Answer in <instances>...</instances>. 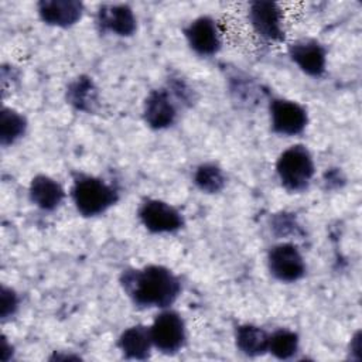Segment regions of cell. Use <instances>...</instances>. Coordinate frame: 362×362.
I'll use <instances>...</instances> for the list:
<instances>
[{
  "label": "cell",
  "instance_id": "3",
  "mask_svg": "<svg viewBox=\"0 0 362 362\" xmlns=\"http://www.w3.org/2000/svg\"><path fill=\"white\" fill-rule=\"evenodd\" d=\"M276 173L281 185L290 192H301L308 188L315 164L310 150L303 144H293L279 156Z\"/></svg>",
  "mask_w": 362,
  "mask_h": 362
},
{
  "label": "cell",
  "instance_id": "10",
  "mask_svg": "<svg viewBox=\"0 0 362 362\" xmlns=\"http://www.w3.org/2000/svg\"><path fill=\"white\" fill-rule=\"evenodd\" d=\"M249 21L257 35L267 41H281L284 38L283 11L273 1H253L249 7Z\"/></svg>",
  "mask_w": 362,
  "mask_h": 362
},
{
  "label": "cell",
  "instance_id": "4",
  "mask_svg": "<svg viewBox=\"0 0 362 362\" xmlns=\"http://www.w3.org/2000/svg\"><path fill=\"white\" fill-rule=\"evenodd\" d=\"M153 346L165 355L181 351L187 341V328L182 317L170 308H164L150 325Z\"/></svg>",
  "mask_w": 362,
  "mask_h": 362
},
{
  "label": "cell",
  "instance_id": "9",
  "mask_svg": "<svg viewBox=\"0 0 362 362\" xmlns=\"http://www.w3.org/2000/svg\"><path fill=\"white\" fill-rule=\"evenodd\" d=\"M177 99L168 88L150 90L143 105V117L148 127L163 130L173 126L177 120Z\"/></svg>",
  "mask_w": 362,
  "mask_h": 362
},
{
  "label": "cell",
  "instance_id": "19",
  "mask_svg": "<svg viewBox=\"0 0 362 362\" xmlns=\"http://www.w3.org/2000/svg\"><path fill=\"white\" fill-rule=\"evenodd\" d=\"M223 170L215 163H202L194 171V184L206 194H216L225 187Z\"/></svg>",
  "mask_w": 362,
  "mask_h": 362
},
{
  "label": "cell",
  "instance_id": "22",
  "mask_svg": "<svg viewBox=\"0 0 362 362\" xmlns=\"http://www.w3.org/2000/svg\"><path fill=\"white\" fill-rule=\"evenodd\" d=\"M361 349H362V344H361V332L358 331L354 337H352V339H351V342H349V352H351V355H354L352 358L354 359H356V361H359L361 359Z\"/></svg>",
  "mask_w": 362,
  "mask_h": 362
},
{
  "label": "cell",
  "instance_id": "15",
  "mask_svg": "<svg viewBox=\"0 0 362 362\" xmlns=\"http://www.w3.org/2000/svg\"><path fill=\"white\" fill-rule=\"evenodd\" d=\"M117 346L122 355L127 359H147L151 354V348H154L150 327L137 324L126 328L117 339Z\"/></svg>",
  "mask_w": 362,
  "mask_h": 362
},
{
  "label": "cell",
  "instance_id": "18",
  "mask_svg": "<svg viewBox=\"0 0 362 362\" xmlns=\"http://www.w3.org/2000/svg\"><path fill=\"white\" fill-rule=\"evenodd\" d=\"M27 130V119L11 107H3L0 113V143L1 146L14 144L24 136Z\"/></svg>",
  "mask_w": 362,
  "mask_h": 362
},
{
  "label": "cell",
  "instance_id": "20",
  "mask_svg": "<svg viewBox=\"0 0 362 362\" xmlns=\"http://www.w3.org/2000/svg\"><path fill=\"white\" fill-rule=\"evenodd\" d=\"M300 346V338L297 332L279 328L269 335V352L277 359H290L293 358Z\"/></svg>",
  "mask_w": 362,
  "mask_h": 362
},
{
  "label": "cell",
  "instance_id": "17",
  "mask_svg": "<svg viewBox=\"0 0 362 362\" xmlns=\"http://www.w3.org/2000/svg\"><path fill=\"white\" fill-rule=\"evenodd\" d=\"M269 332L253 324H242L235 331L236 348L246 356H260L269 352Z\"/></svg>",
  "mask_w": 362,
  "mask_h": 362
},
{
  "label": "cell",
  "instance_id": "7",
  "mask_svg": "<svg viewBox=\"0 0 362 362\" xmlns=\"http://www.w3.org/2000/svg\"><path fill=\"white\" fill-rule=\"evenodd\" d=\"M269 112L273 132L281 136H297L308 123L305 107L294 100L274 98L270 100Z\"/></svg>",
  "mask_w": 362,
  "mask_h": 362
},
{
  "label": "cell",
  "instance_id": "1",
  "mask_svg": "<svg viewBox=\"0 0 362 362\" xmlns=\"http://www.w3.org/2000/svg\"><path fill=\"white\" fill-rule=\"evenodd\" d=\"M120 286L126 296L143 308H170L181 294L178 276L160 264L123 270Z\"/></svg>",
  "mask_w": 362,
  "mask_h": 362
},
{
  "label": "cell",
  "instance_id": "13",
  "mask_svg": "<svg viewBox=\"0 0 362 362\" xmlns=\"http://www.w3.org/2000/svg\"><path fill=\"white\" fill-rule=\"evenodd\" d=\"M40 18L54 27L68 28L83 14V4L76 0H42L37 4Z\"/></svg>",
  "mask_w": 362,
  "mask_h": 362
},
{
  "label": "cell",
  "instance_id": "11",
  "mask_svg": "<svg viewBox=\"0 0 362 362\" xmlns=\"http://www.w3.org/2000/svg\"><path fill=\"white\" fill-rule=\"evenodd\" d=\"M291 61L307 75L318 78L325 72L327 51L317 40L301 38L288 45Z\"/></svg>",
  "mask_w": 362,
  "mask_h": 362
},
{
  "label": "cell",
  "instance_id": "5",
  "mask_svg": "<svg viewBox=\"0 0 362 362\" xmlns=\"http://www.w3.org/2000/svg\"><path fill=\"white\" fill-rule=\"evenodd\" d=\"M137 216L151 233H174L184 226L181 212L171 204L157 198L144 199L139 206Z\"/></svg>",
  "mask_w": 362,
  "mask_h": 362
},
{
  "label": "cell",
  "instance_id": "12",
  "mask_svg": "<svg viewBox=\"0 0 362 362\" xmlns=\"http://www.w3.org/2000/svg\"><path fill=\"white\" fill-rule=\"evenodd\" d=\"M96 24L100 31L119 37L133 35L137 28V20L127 4H103L96 13Z\"/></svg>",
  "mask_w": 362,
  "mask_h": 362
},
{
  "label": "cell",
  "instance_id": "21",
  "mask_svg": "<svg viewBox=\"0 0 362 362\" xmlns=\"http://www.w3.org/2000/svg\"><path fill=\"white\" fill-rule=\"evenodd\" d=\"M18 310V296L17 293L6 286L0 290V317L3 321L11 318Z\"/></svg>",
  "mask_w": 362,
  "mask_h": 362
},
{
  "label": "cell",
  "instance_id": "23",
  "mask_svg": "<svg viewBox=\"0 0 362 362\" xmlns=\"http://www.w3.org/2000/svg\"><path fill=\"white\" fill-rule=\"evenodd\" d=\"M7 354H10V355L13 356V348H11V345H8L7 338L3 337V341H1V359H3L4 362L8 361V355H7Z\"/></svg>",
  "mask_w": 362,
  "mask_h": 362
},
{
  "label": "cell",
  "instance_id": "2",
  "mask_svg": "<svg viewBox=\"0 0 362 362\" xmlns=\"http://www.w3.org/2000/svg\"><path fill=\"white\" fill-rule=\"evenodd\" d=\"M71 198L82 216H96L117 202L119 192L99 177L78 174L71 187Z\"/></svg>",
  "mask_w": 362,
  "mask_h": 362
},
{
  "label": "cell",
  "instance_id": "8",
  "mask_svg": "<svg viewBox=\"0 0 362 362\" xmlns=\"http://www.w3.org/2000/svg\"><path fill=\"white\" fill-rule=\"evenodd\" d=\"M184 35L189 48L201 57L215 55L222 47V35L215 18L199 16L185 28Z\"/></svg>",
  "mask_w": 362,
  "mask_h": 362
},
{
  "label": "cell",
  "instance_id": "14",
  "mask_svg": "<svg viewBox=\"0 0 362 362\" xmlns=\"http://www.w3.org/2000/svg\"><path fill=\"white\" fill-rule=\"evenodd\" d=\"M28 194L31 202L42 211L57 209L65 198L62 185L45 174H38L31 180Z\"/></svg>",
  "mask_w": 362,
  "mask_h": 362
},
{
  "label": "cell",
  "instance_id": "6",
  "mask_svg": "<svg viewBox=\"0 0 362 362\" xmlns=\"http://www.w3.org/2000/svg\"><path fill=\"white\" fill-rule=\"evenodd\" d=\"M272 276L283 283H294L305 274V262L298 247L291 242L274 245L267 255Z\"/></svg>",
  "mask_w": 362,
  "mask_h": 362
},
{
  "label": "cell",
  "instance_id": "16",
  "mask_svg": "<svg viewBox=\"0 0 362 362\" xmlns=\"http://www.w3.org/2000/svg\"><path fill=\"white\" fill-rule=\"evenodd\" d=\"M66 100L76 110L86 113L93 112L99 102V93L92 78L81 75L71 81L66 88Z\"/></svg>",
  "mask_w": 362,
  "mask_h": 362
}]
</instances>
